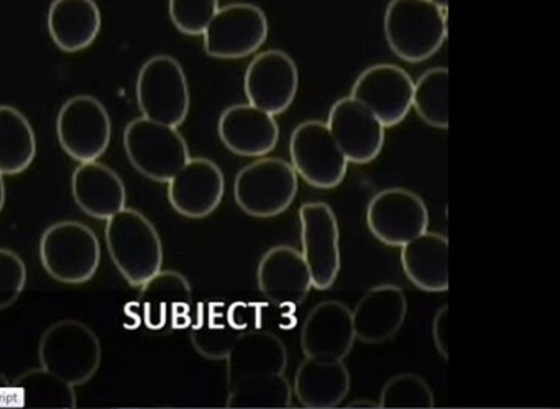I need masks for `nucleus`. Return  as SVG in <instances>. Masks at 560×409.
Returning a JSON list of instances; mask_svg holds the SVG:
<instances>
[{"label": "nucleus", "instance_id": "1", "mask_svg": "<svg viewBox=\"0 0 560 409\" xmlns=\"http://www.w3.org/2000/svg\"><path fill=\"white\" fill-rule=\"evenodd\" d=\"M383 25L389 50L406 63L429 60L447 40V11L429 0H392Z\"/></svg>", "mask_w": 560, "mask_h": 409}, {"label": "nucleus", "instance_id": "2", "mask_svg": "<svg viewBox=\"0 0 560 409\" xmlns=\"http://www.w3.org/2000/svg\"><path fill=\"white\" fill-rule=\"evenodd\" d=\"M106 244L117 270L140 288L163 267V244L155 225L137 209L124 208L107 219Z\"/></svg>", "mask_w": 560, "mask_h": 409}, {"label": "nucleus", "instance_id": "3", "mask_svg": "<svg viewBox=\"0 0 560 409\" xmlns=\"http://www.w3.org/2000/svg\"><path fill=\"white\" fill-rule=\"evenodd\" d=\"M298 191L300 182L293 165L278 156H260L235 176V204L255 219L283 214L293 204Z\"/></svg>", "mask_w": 560, "mask_h": 409}, {"label": "nucleus", "instance_id": "4", "mask_svg": "<svg viewBox=\"0 0 560 409\" xmlns=\"http://www.w3.org/2000/svg\"><path fill=\"white\" fill-rule=\"evenodd\" d=\"M42 369L73 385L91 382L100 370L103 350L100 337L86 324L63 319L48 327L38 343Z\"/></svg>", "mask_w": 560, "mask_h": 409}, {"label": "nucleus", "instance_id": "5", "mask_svg": "<svg viewBox=\"0 0 560 409\" xmlns=\"http://www.w3.org/2000/svg\"><path fill=\"white\" fill-rule=\"evenodd\" d=\"M40 260L54 280L86 283L101 265L100 238L83 222H55L42 235Z\"/></svg>", "mask_w": 560, "mask_h": 409}, {"label": "nucleus", "instance_id": "6", "mask_svg": "<svg viewBox=\"0 0 560 409\" xmlns=\"http://www.w3.org/2000/svg\"><path fill=\"white\" fill-rule=\"evenodd\" d=\"M124 149L140 175L156 183H168L189 156L188 143L176 127L140 117L124 130Z\"/></svg>", "mask_w": 560, "mask_h": 409}, {"label": "nucleus", "instance_id": "7", "mask_svg": "<svg viewBox=\"0 0 560 409\" xmlns=\"http://www.w3.org/2000/svg\"><path fill=\"white\" fill-rule=\"evenodd\" d=\"M137 101L145 119L176 129L185 124L191 96L179 61L168 55L150 58L137 80Z\"/></svg>", "mask_w": 560, "mask_h": 409}, {"label": "nucleus", "instance_id": "8", "mask_svg": "<svg viewBox=\"0 0 560 409\" xmlns=\"http://www.w3.org/2000/svg\"><path fill=\"white\" fill-rule=\"evenodd\" d=\"M291 165L298 176L316 189L342 185L349 162L323 120H304L290 137Z\"/></svg>", "mask_w": 560, "mask_h": 409}, {"label": "nucleus", "instance_id": "9", "mask_svg": "<svg viewBox=\"0 0 560 409\" xmlns=\"http://www.w3.org/2000/svg\"><path fill=\"white\" fill-rule=\"evenodd\" d=\"M267 14L248 2L219 8L205 34V51L218 60H241L257 54L267 42Z\"/></svg>", "mask_w": 560, "mask_h": 409}, {"label": "nucleus", "instance_id": "10", "mask_svg": "<svg viewBox=\"0 0 560 409\" xmlns=\"http://www.w3.org/2000/svg\"><path fill=\"white\" fill-rule=\"evenodd\" d=\"M61 149L80 163L96 162L109 149L113 124L109 113L96 97H71L57 119Z\"/></svg>", "mask_w": 560, "mask_h": 409}, {"label": "nucleus", "instance_id": "11", "mask_svg": "<svg viewBox=\"0 0 560 409\" xmlns=\"http://www.w3.org/2000/svg\"><path fill=\"white\" fill-rule=\"evenodd\" d=\"M301 245L314 290H330L340 273V229L327 202H304L300 208Z\"/></svg>", "mask_w": 560, "mask_h": 409}, {"label": "nucleus", "instance_id": "12", "mask_svg": "<svg viewBox=\"0 0 560 409\" xmlns=\"http://www.w3.org/2000/svg\"><path fill=\"white\" fill-rule=\"evenodd\" d=\"M136 306L143 326L155 334L186 329L192 320V288L185 274L160 270L142 284Z\"/></svg>", "mask_w": 560, "mask_h": 409}, {"label": "nucleus", "instance_id": "13", "mask_svg": "<svg viewBox=\"0 0 560 409\" xmlns=\"http://www.w3.org/2000/svg\"><path fill=\"white\" fill-rule=\"evenodd\" d=\"M366 227L388 247H402L429 229V211L421 196L406 188L376 192L366 206Z\"/></svg>", "mask_w": 560, "mask_h": 409}, {"label": "nucleus", "instance_id": "14", "mask_svg": "<svg viewBox=\"0 0 560 409\" xmlns=\"http://www.w3.org/2000/svg\"><path fill=\"white\" fill-rule=\"evenodd\" d=\"M244 91L250 106L281 116L293 106L300 91L296 61L283 50L261 51L245 71Z\"/></svg>", "mask_w": 560, "mask_h": 409}, {"label": "nucleus", "instance_id": "15", "mask_svg": "<svg viewBox=\"0 0 560 409\" xmlns=\"http://www.w3.org/2000/svg\"><path fill=\"white\" fill-rule=\"evenodd\" d=\"M415 81L396 65L366 68L353 83L350 97L369 107L385 129L399 126L412 107Z\"/></svg>", "mask_w": 560, "mask_h": 409}, {"label": "nucleus", "instance_id": "16", "mask_svg": "<svg viewBox=\"0 0 560 409\" xmlns=\"http://www.w3.org/2000/svg\"><path fill=\"white\" fill-rule=\"evenodd\" d=\"M326 124L347 162L366 165L382 153L385 127L369 107L353 97L346 96L334 103Z\"/></svg>", "mask_w": 560, "mask_h": 409}, {"label": "nucleus", "instance_id": "17", "mask_svg": "<svg viewBox=\"0 0 560 409\" xmlns=\"http://www.w3.org/2000/svg\"><path fill=\"white\" fill-rule=\"evenodd\" d=\"M355 340L352 311L342 301H320L301 327V349L310 359L346 360Z\"/></svg>", "mask_w": 560, "mask_h": 409}, {"label": "nucleus", "instance_id": "18", "mask_svg": "<svg viewBox=\"0 0 560 409\" xmlns=\"http://www.w3.org/2000/svg\"><path fill=\"white\" fill-rule=\"evenodd\" d=\"M258 290L275 306H300L313 290L303 254L290 245L268 248L257 267Z\"/></svg>", "mask_w": 560, "mask_h": 409}, {"label": "nucleus", "instance_id": "19", "mask_svg": "<svg viewBox=\"0 0 560 409\" xmlns=\"http://www.w3.org/2000/svg\"><path fill=\"white\" fill-rule=\"evenodd\" d=\"M168 201L183 218L205 219L221 206L225 192L224 173L209 159H189L170 179Z\"/></svg>", "mask_w": 560, "mask_h": 409}, {"label": "nucleus", "instance_id": "20", "mask_svg": "<svg viewBox=\"0 0 560 409\" xmlns=\"http://www.w3.org/2000/svg\"><path fill=\"white\" fill-rule=\"evenodd\" d=\"M218 132L229 152L245 159L267 156L277 149L280 140V127L275 116L250 104H235L222 110Z\"/></svg>", "mask_w": 560, "mask_h": 409}, {"label": "nucleus", "instance_id": "21", "mask_svg": "<svg viewBox=\"0 0 560 409\" xmlns=\"http://www.w3.org/2000/svg\"><path fill=\"white\" fill-rule=\"evenodd\" d=\"M408 316V300L398 284L370 288L352 311L353 330L360 342L376 346L392 340Z\"/></svg>", "mask_w": 560, "mask_h": 409}, {"label": "nucleus", "instance_id": "22", "mask_svg": "<svg viewBox=\"0 0 560 409\" xmlns=\"http://www.w3.org/2000/svg\"><path fill=\"white\" fill-rule=\"evenodd\" d=\"M352 378L343 360H317L304 357L294 372L293 395L303 408L330 409L342 405Z\"/></svg>", "mask_w": 560, "mask_h": 409}, {"label": "nucleus", "instance_id": "23", "mask_svg": "<svg viewBox=\"0 0 560 409\" xmlns=\"http://www.w3.org/2000/svg\"><path fill=\"white\" fill-rule=\"evenodd\" d=\"M78 208L91 218L107 221L126 208L127 191L122 178L104 163H80L71 178Z\"/></svg>", "mask_w": 560, "mask_h": 409}, {"label": "nucleus", "instance_id": "24", "mask_svg": "<svg viewBox=\"0 0 560 409\" xmlns=\"http://www.w3.org/2000/svg\"><path fill=\"white\" fill-rule=\"evenodd\" d=\"M228 388L248 376L284 373L288 350L277 334L268 330H245L235 340L228 357Z\"/></svg>", "mask_w": 560, "mask_h": 409}, {"label": "nucleus", "instance_id": "25", "mask_svg": "<svg viewBox=\"0 0 560 409\" xmlns=\"http://www.w3.org/2000/svg\"><path fill=\"white\" fill-rule=\"evenodd\" d=\"M401 248L406 278L424 293L448 290V241L444 234L425 231Z\"/></svg>", "mask_w": 560, "mask_h": 409}, {"label": "nucleus", "instance_id": "26", "mask_svg": "<svg viewBox=\"0 0 560 409\" xmlns=\"http://www.w3.org/2000/svg\"><path fill=\"white\" fill-rule=\"evenodd\" d=\"M48 32L65 54L84 50L100 35V8L94 0H54L48 11Z\"/></svg>", "mask_w": 560, "mask_h": 409}, {"label": "nucleus", "instance_id": "27", "mask_svg": "<svg viewBox=\"0 0 560 409\" xmlns=\"http://www.w3.org/2000/svg\"><path fill=\"white\" fill-rule=\"evenodd\" d=\"M241 334L229 319L228 307L221 301L199 304L195 319L189 324L192 347L208 360H225Z\"/></svg>", "mask_w": 560, "mask_h": 409}, {"label": "nucleus", "instance_id": "28", "mask_svg": "<svg viewBox=\"0 0 560 409\" xmlns=\"http://www.w3.org/2000/svg\"><path fill=\"white\" fill-rule=\"evenodd\" d=\"M37 155V140L27 117L12 106H0V172L21 175Z\"/></svg>", "mask_w": 560, "mask_h": 409}, {"label": "nucleus", "instance_id": "29", "mask_svg": "<svg viewBox=\"0 0 560 409\" xmlns=\"http://www.w3.org/2000/svg\"><path fill=\"white\" fill-rule=\"evenodd\" d=\"M229 389L228 408H291L293 388L284 373L248 376Z\"/></svg>", "mask_w": 560, "mask_h": 409}, {"label": "nucleus", "instance_id": "30", "mask_svg": "<svg viewBox=\"0 0 560 409\" xmlns=\"http://www.w3.org/2000/svg\"><path fill=\"white\" fill-rule=\"evenodd\" d=\"M12 388L18 393L19 405L27 408L73 409L78 405L74 386L42 366L22 373Z\"/></svg>", "mask_w": 560, "mask_h": 409}, {"label": "nucleus", "instance_id": "31", "mask_svg": "<svg viewBox=\"0 0 560 409\" xmlns=\"http://www.w3.org/2000/svg\"><path fill=\"white\" fill-rule=\"evenodd\" d=\"M419 119L439 130L448 129V70L431 68L412 87V107Z\"/></svg>", "mask_w": 560, "mask_h": 409}, {"label": "nucleus", "instance_id": "32", "mask_svg": "<svg viewBox=\"0 0 560 409\" xmlns=\"http://www.w3.org/2000/svg\"><path fill=\"white\" fill-rule=\"evenodd\" d=\"M378 405L380 408L431 409L435 406L434 392L422 376L398 373L383 385Z\"/></svg>", "mask_w": 560, "mask_h": 409}, {"label": "nucleus", "instance_id": "33", "mask_svg": "<svg viewBox=\"0 0 560 409\" xmlns=\"http://www.w3.org/2000/svg\"><path fill=\"white\" fill-rule=\"evenodd\" d=\"M219 11V0H170V19L182 34L201 37Z\"/></svg>", "mask_w": 560, "mask_h": 409}, {"label": "nucleus", "instance_id": "34", "mask_svg": "<svg viewBox=\"0 0 560 409\" xmlns=\"http://www.w3.org/2000/svg\"><path fill=\"white\" fill-rule=\"evenodd\" d=\"M27 284V267L11 248H0V311L21 297Z\"/></svg>", "mask_w": 560, "mask_h": 409}, {"label": "nucleus", "instance_id": "35", "mask_svg": "<svg viewBox=\"0 0 560 409\" xmlns=\"http://www.w3.org/2000/svg\"><path fill=\"white\" fill-rule=\"evenodd\" d=\"M448 304L439 307L432 319V340L442 359L448 360V342H451V329H448Z\"/></svg>", "mask_w": 560, "mask_h": 409}, {"label": "nucleus", "instance_id": "36", "mask_svg": "<svg viewBox=\"0 0 560 409\" xmlns=\"http://www.w3.org/2000/svg\"><path fill=\"white\" fill-rule=\"evenodd\" d=\"M346 408H380L378 402L369 401V399H355L350 401Z\"/></svg>", "mask_w": 560, "mask_h": 409}, {"label": "nucleus", "instance_id": "37", "mask_svg": "<svg viewBox=\"0 0 560 409\" xmlns=\"http://www.w3.org/2000/svg\"><path fill=\"white\" fill-rule=\"evenodd\" d=\"M5 206V185H4V175L0 172V212L4 209Z\"/></svg>", "mask_w": 560, "mask_h": 409}, {"label": "nucleus", "instance_id": "38", "mask_svg": "<svg viewBox=\"0 0 560 409\" xmlns=\"http://www.w3.org/2000/svg\"><path fill=\"white\" fill-rule=\"evenodd\" d=\"M432 4L438 5L442 11H447L448 0H429Z\"/></svg>", "mask_w": 560, "mask_h": 409}]
</instances>
